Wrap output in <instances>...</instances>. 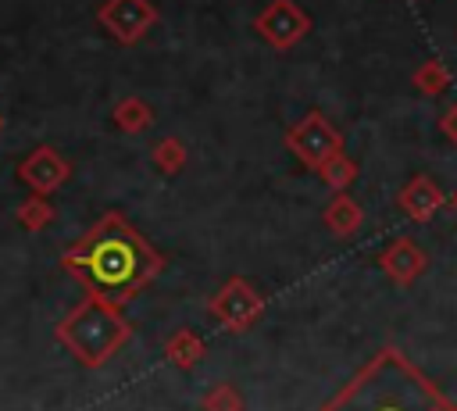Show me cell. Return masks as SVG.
Returning a JSON list of instances; mask_svg holds the SVG:
<instances>
[{"instance_id": "13", "label": "cell", "mask_w": 457, "mask_h": 411, "mask_svg": "<svg viewBox=\"0 0 457 411\" xmlns=\"http://www.w3.org/2000/svg\"><path fill=\"white\" fill-rule=\"evenodd\" d=\"M111 122H114L121 132L139 136V132H146V129L154 125V111H150V104H146L143 96H121V100L114 104V111H111Z\"/></svg>"}, {"instance_id": "11", "label": "cell", "mask_w": 457, "mask_h": 411, "mask_svg": "<svg viewBox=\"0 0 457 411\" xmlns=\"http://www.w3.org/2000/svg\"><path fill=\"white\" fill-rule=\"evenodd\" d=\"M321 222H325V229L332 236L350 239L364 225V211H361V204L350 193H332L328 204H325V211H321Z\"/></svg>"}, {"instance_id": "16", "label": "cell", "mask_w": 457, "mask_h": 411, "mask_svg": "<svg viewBox=\"0 0 457 411\" xmlns=\"http://www.w3.org/2000/svg\"><path fill=\"white\" fill-rule=\"evenodd\" d=\"M186 143L179 139V136H161L154 147H150V161H154V168L157 172H164V175H179L182 168H186Z\"/></svg>"}, {"instance_id": "3", "label": "cell", "mask_w": 457, "mask_h": 411, "mask_svg": "<svg viewBox=\"0 0 457 411\" xmlns=\"http://www.w3.org/2000/svg\"><path fill=\"white\" fill-rule=\"evenodd\" d=\"M57 343L86 368H104L132 336V322L125 311L100 297H82L54 329Z\"/></svg>"}, {"instance_id": "10", "label": "cell", "mask_w": 457, "mask_h": 411, "mask_svg": "<svg viewBox=\"0 0 457 411\" xmlns=\"http://www.w3.org/2000/svg\"><path fill=\"white\" fill-rule=\"evenodd\" d=\"M378 268H382L386 279H393L396 286H411L414 279L425 275L428 254H425L411 236H396V239L378 254Z\"/></svg>"}, {"instance_id": "15", "label": "cell", "mask_w": 457, "mask_h": 411, "mask_svg": "<svg viewBox=\"0 0 457 411\" xmlns=\"http://www.w3.org/2000/svg\"><path fill=\"white\" fill-rule=\"evenodd\" d=\"M450 82H453V75H450V68L443 64V61H421L418 68H414V75H411V86L421 93V96H439V93H446L450 89Z\"/></svg>"}, {"instance_id": "7", "label": "cell", "mask_w": 457, "mask_h": 411, "mask_svg": "<svg viewBox=\"0 0 457 411\" xmlns=\"http://www.w3.org/2000/svg\"><path fill=\"white\" fill-rule=\"evenodd\" d=\"M96 21L121 43V46H132L139 43L150 25L157 21V7L150 0H104L100 11H96Z\"/></svg>"}, {"instance_id": "2", "label": "cell", "mask_w": 457, "mask_h": 411, "mask_svg": "<svg viewBox=\"0 0 457 411\" xmlns=\"http://www.w3.org/2000/svg\"><path fill=\"white\" fill-rule=\"evenodd\" d=\"M318 411H457V404L400 347H382Z\"/></svg>"}, {"instance_id": "18", "label": "cell", "mask_w": 457, "mask_h": 411, "mask_svg": "<svg viewBox=\"0 0 457 411\" xmlns=\"http://www.w3.org/2000/svg\"><path fill=\"white\" fill-rule=\"evenodd\" d=\"M204 411H243V397L232 382H218L204 393Z\"/></svg>"}, {"instance_id": "17", "label": "cell", "mask_w": 457, "mask_h": 411, "mask_svg": "<svg viewBox=\"0 0 457 411\" xmlns=\"http://www.w3.org/2000/svg\"><path fill=\"white\" fill-rule=\"evenodd\" d=\"M318 179L332 189V193H346L353 182H357V161H350L346 154H336L332 161H325L318 168Z\"/></svg>"}, {"instance_id": "19", "label": "cell", "mask_w": 457, "mask_h": 411, "mask_svg": "<svg viewBox=\"0 0 457 411\" xmlns=\"http://www.w3.org/2000/svg\"><path fill=\"white\" fill-rule=\"evenodd\" d=\"M439 129H443V136H446V139L457 147V100H453V104L443 111V118H439Z\"/></svg>"}, {"instance_id": "8", "label": "cell", "mask_w": 457, "mask_h": 411, "mask_svg": "<svg viewBox=\"0 0 457 411\" xmlns=\"http://www.w3.org/2000/svg\"><path fill=\"white\" fill-rule=\"evenodd\" d=\"M18 179H21L32 193L50 197V193H57V189L71 179V161H68L57 147L43 143V147H32V150L18 161Z\"/></svg>"}, {"instance_id": "20", "label": "cell", "mask_w": 457, "mask_h": 411, "mask_svg": "<svg viewBox=\"0 0 457 411\" xmlns=\"http://www.w3.org/2000/svg\"><path fill=\"white\" fill-rule=\"evenodd\" d=\"M446 207H450V211H453V214H457V189H453V193H450V197H446Z\"/></svg>"}, {"instance_id": "9", "label": "cell", "mask_w": 457, "mask_h": 411, "mask_svg": "<svg viewBox=\"0 0 457 411\" xmlns=\"http://www.w3.org/2000/svg\"><path fill=\"white\" fill-rule=\"evenodd\" d=\"M443 204H446V193L439 189V182H436L432 175H411V179L396 189V207H400L411 222H418V225L432 222V218L443 211Z\"/></svg>"}, {"instance_id": "21", "label": "cell", "mask_w": 457, "mask_h": 411, "mask_svg": "<svg viewBox=\"0 0 457 411\" xmlns=\"http://www.w3.org/2000/svg\"><path fill=\"white\" fill-rule=\"evenodd\" d=\"M0 129H4V118H0Z\"/></svg>"}, {"instance_id": "12", "label": "cell", "mask_w": 457, "mask_h": 411, "mask_svg": "<svg viewBox=\"0 0 457 411\" xmlns=\"http://www.w3.org/2000/svg\"><path fill=\"white\" fill-rule=\"evenodd\" d=\"M204 354H207V343H204V336L196 329H186L182 325V329H175L164 340V361L175 365L179 372H193L204 361Z\"/></svg>"}, {"instance_id": "6", "label": "cell", "mask_w": 457, "mask_h": 411, "mask_svg": "<svg viewBox=\"0 0 457 411\" xmlns=\"http://www.w3.org/2000/svg\"><path fill=\"white\" fill-rule=\"evenodd\" d=\"M311 14L296 0H268L261 14L253 18V32L271 46V50H293L307 32H311Z\"/></svg>"}, {"instance_id": "1", "label": "cell", "mask_w": 457, "mask_h": 411, "mask_svg": "<svg viewBox=\"0 0 457 411\" xmlns=\"http://www.w3.org/2000/svg\"><path fill=\"white\" fill-rule=\"evenodd\" d=\"M61 268L75 275L89 297L125 307L161 275L164 257L121 211H107L61 254Z\"/></svg>"}, {"instance_id": "14", "label": "cell", "mask_w": 457, "mask_h": 411, "mask_svg": "<svg viewBox=\"0 0 457 411\" xmlns=\"http://www.w3.org/2000/svg\"><path fill=\"white\" fill-rule=\"evenodd\" d=\"M14 218H18V225H21L25 232H43L46 225H54V218H57V207L50 204V197L29 193V197L18 204Z\"/></svg>"}, {"instance_id": "5", "label": "cell", "mask_w": 457, "mask_h": 411, "mask_svg": "<svg viewBox=\"0 0 457 411\" xmlns=\"http://www.w3.org/2000/svg\"><path fill=\"white\" fill-rule=\"evenodd\" d=\"M207 311L218 318L221 329L243 332V329H250V325L264 315V297H261L243 275H232V279H225V282L214 289V297L207 300Z\"/></svg>"}, {"instance_id": "4", "label": "cell", "mask_w": 457, "mask_h": 411, "mask_svg": "<svg viewBox=\"0 0 457 411\" xmlns=\"http://www.w3.org/2000/svg\"><path fill=\"white\" fill-rule=\"evenodd\" d=\"M286 150L311 172H318L325 161H332L336 154H343V132L328 122L325 111L311 107L300 122H293L286 129Z\"/></svg>"}]
</instances>
